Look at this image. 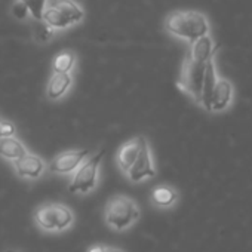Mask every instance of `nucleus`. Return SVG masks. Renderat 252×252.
Wrapping results in <instances>:
<instances>
[{
	"instance_id": "1a4fd4ad",
	"label": "nucleus",
	"mask_w": 252,
	"mask_h": 252,
	"mask_svg": "<svg viewBox=\"0 0 252 252\" xmlns=\"http://www.w3.org/2000/svg\"><path fill=\"white\" fill-rule=\"evenodd\" d=\"M14 163V171L15 174L23 178V180H30V181H34V180H39L45 171H46V162L37 156V155H33V153H27L24 155L23 158H20L18 160L12 162Z\"/></svg>"
},
{
	"instance_id": "dca6fc26",
	"label": "nucleus",
	"mask_w": 252,
	"mask_h": 252,
	"mask_svg": "<svg viewBox=\"0 0 252 252\" xmlns=\"http://www.w3.org/2000/svg\"><path fill=\"white\" fill-rule=\"evenodd\" d=\"M77 57L73 51H63L54 60L51 70L52 73H71L76 67Z\"/></svg>"
},
{
	"instance_id": "a211bd4d",
	"label": "nucleus",
	"mask_w": 252,
	"mask_h": 252,
	"mask_svg": "<svg viewBox=\"0 0 252 252\" xmlns=\"http://www.w3.org/2000/svg\"><path fill=\"white\" fill-rule=\"evenodd\" d=\"M20 2H23L29 11H30V17L33 20H42L43 17V12L49 3V0H20Z\"/></svg>"
},
{
	"instance_id": "4be33fe9",
	"label": "nucleus",
	"mask_w": 252,
	"mask_h": 252,
	"mask_svg": "<svg viewBox=\"0 0 252 252\" xmlns=\"http://www.w3.org/2000/svg\"><path fill=\"white\" fill-rule=\"evenodd\" d=\"M107 252H125V251L116 246H107Z\"/></svg>"
},
{
	"instance_id": "f257e3e1",
	"label": "nucleus",
	"mask_w": 252,
	"mask_h": 252,
	"mask_svg": "<svg viewBox=\"0 0 252 252\" xmlns=\"http://www.w3.org/2000/svg\"><path fill=\"white\" fill-rule=\"evenodd\" d=\"M217 49H220V48L217 45H214L212 37L209 34H206V36L197 39L196 42H193L191 45H189V51L183 61L177 88L183 94L190 96L197 105L200 104L206 63H208L209 57Z\"/></svg>"
},
{
	"instance_id": "423d86ee",
	"label": "nucleus",
	"mask_w": 252,
	"mask_h": 252,
	"mask_svg": "<svg viewBox=\"0 0 252 252\" xmlns=\"http://www.w3.org/2000/svg\"><path fill=\"white\" fill-rule=\"evenodd\" d=\"M105 150H99L96 155L88 158L82 162V165L71 174L73 178L70 181L68 190L74 194H89L98 186L99 166L104 159Z\"/></svg>"
},
{
	"instance_id": "4468645a",
	"label": "nucleus",
	"mask_w": 252,
	"mask_h": 252,
	"mask_svg": "<svg viewBox=\"0 0 252 252\" xmlns=\"http://www.w3.org/2000/svg\"><path fill=\"white\" fill-rule=\"evenodd\" d=\"M218 49L209 57L205 68V77H203V86H202V95H200V107L209 111V101H211V94L214 91V86L218 79V71H217V64H215V55Z\"/></svg>"
},
{
	"instance_id": "f3484780",
	"label": "nucleus",
	"mask_w": 252,
	"mask_h": 252,
	"mask_svg": "<svg viewBox=\"0 0 252 252\" xmlns=\"http://www.w3.org/2000/svg\"><path fill=\"white\" fill-rule=\"evenodd\" d=\"M55 30L52 27H49L43 20H34L33 24V37L36 42L39 43H46L49 40H52L55 37Z\"/></svg>"
},
{
	"instance_id": "39448f33",
	"label": "nucleus",
	"mask_w": 252,
	"mask_h": 252,
	"mask_svg": "<svg viewBox=\"0 0 252 252\" xmlns=\"http://www.w3.org/2000/svg\"><path fill=\"white\" fill-rule=\"evenodd\" d=\"M42 20L55 32H64L85 20V9L76 0H54L48 3Z\"/></svg>"
},
{
	"instance_id": "20e7f679",
	"label": "nucleus",
	"mask_w": 252,
	"mask_h": 252,
	"mask_svg": "<svg viewBox=\"0 0 252 252\" xmlns=\"http://www.w3.org/2000/svg\"><path fill=\"white\" fill-rule=\"evenodd\" d=\"M34 224L45 233H63L73 227L76 215L64 203H43L33 214Z\"/></svg>"
},
{
	"instance_id": "7ed1b4c3",
	"label": "nucleus",
	"mask_w": 252,
	"mask_h": 252,
	"mask_svg": "<svg viewBox=\"0 0 252 252\" xmlns=\"http://www.w3.org/2000/svg\"><path fill=\"white\" fill-rule=\"evenodd\" d=\"M141 218V209L135 199L126 194H114L104 206V221L114 231H125L134 227Z\"/></svg>"
},
{
	"instance_id": "f03ea898",
	"label": "nucleus",
	"mask_w": 252,
	"mask_h": 252,
	"mask_svg": "<svg viewBox=\"0 0 252 252\" xmlns=\"http://www.w3.org/2000/svg\"><path fill=\"white\" fill-rule=\"evenodd\" d=\"M165 30L172 37L191 45L197 39L211 33V26L205 14L194 9H181L168 14L165 18Z\"/></svg>"
},
{
	"instance_id": "f8f14e48",
	"label": "nucleus",
	"mask_w": 252,
	"mask_h": 252,
	"mask_svg": "<svg viewBox=\"0 0 252 252\" xmlns=\"http://www.w3.org/2000/svg\"><path fill=\"white\" fill-rule=\"evenodd\" d=\"M71 73H52L46 85V98L51 101H60L73 86Z\"/></svg>"
},
{
	"instance_id": "6ab92c4d",
	"label": "nucleus",
	"mask_w": 252,
	"mask_h": 252,
	"mask_svg": "<svg viewBox=\"0 0 252 252\" xmlns=\"http://www.w3.org/2000/svg\"><path fill=\"white\" fill-rule=\"evenodd\" d=\"M11 12H12V15H14L17 20H20V21H24V20H27V18L30 17L29 8H27L23 2H20V0H15V3L12 5Z\"/></svg>"
},
{
	"instance_id": "5701e85b",
	"label": "nucleus",
	"mask_w": 252,
	"mask_h": 252,
	"mask_svg": "<svg viewBox=\"0 0 252 252\" xmlns=\"http://www.w3.org/2000/svg\"><path fill=\"white\" fill-rule=\"evenodd\" d=\"M6 252H18V251H15V249H8Z\"/></svg>"
},
{
	"instance_id": "ddd939ff",
	"label": "nucleus",
	"mask_w": 252,
	"mask_h": 252,
	"mask_svg": "<svg viewBox=\"0 0 252 252\" xmlns=\"http://www.w3.org/2000/svg\"><path fill=\"white\" fill-rule=\"evenodd\" d=\"M180 193L169 184L156 186L150 193V203L156 209H171L177 205Z\"/></svg>"
},
{
	"instance_id": "9b49d317",
	"label": "nucleus",
	"mask_w": 252,
	"mask_h": 252,
	"mask_svg": "<svg viewBox=\"0 0 252 252\" xmlns=\"http://www.w3.org/2000/svg\"><path fill=\"white\" fill-rule=\"evenodd\" d=\"M146 137L143 135H138L132 140H128L125 144L120 146V149L117 150V155H116V163H117V168L126 174L128 169L132 166L134 160L137 159L138 153H140V149H141V144L144 141Z\"/></svg>"
},
{
	"instance_id": "aec40b11",
	"label": "nucleus",
	"mask_w": 252,
	"mask_h": 252,
	"mask_svg": "<svg viewBox=\"0 0 252 252\" xmlns=\"http://www.w3.org/2000/svg\"><path fill=\"white\" fill-rule=\"evenodd\" d=\"M15 131H17V128L11 120L0 117V138L15 135Z\"/></svg>"
},
{
	"instance_id": "6e6552de",
	"label": "nucleus",
	"mask_w": 252,
	"mask_h": 252,
	"mask_svg": "<svg viewBox=\"0 0 252 252\" xmlns=\"http://www.w3.org/2000/svg\"><path fill=\"white\" fill-rule=\"evenodd\" d=\"M89 156L88 149H73L58 153L49 163V171L55 175H71Z\"/></svg>"
},
{
	"instance_id": "0eeeda50",
	"label": "nucleus",
	"mask_w": 252,
	"mask_h": 252,
	"mask_svg": "<svg viewBox=\"0 0 252 252\" xmlns=\"http://www.w3.org/2000/svg\"><path fill=\"white\" fill-rule=\"evenodd\" d=\"M125 175L128 177V180L134 184H138V183H143L146 180L156 177V165H155V159H153V152H152V147H150L147 138H144L137 159L134 160L132 166L128 169V172Z\"/></svg>"
},
{
	"instance_id": "2eb2a0df",
	"label": "nucleus",
	"mask_w": 252,
	"mask_h": 252,
	"mask_svg": "<svg viewBox=\"0 0 252 252\" xmlns=\"http://www.w3.org/2000/svg\"><path fill=\"white\" fill-rule=\"evenodd\" d=\"M27 153H29V150H27L26 144H23V141L18 140L15 135L0 138V158L2 159L15 162Z\"/></svg>"
},
{
	"instance_id": "412c9836",
	"label": "nucleus",
	"mask_w": 252,
	"mask_h": 252,
	"mask_svg": "<svg viewBox=\"0 0 252 252\" xmlns=\"http://www.w3.org/2000/svg\"><path fill=\"white\" fill-rule=\"evenodd\" d=\"M86 252H107V246L102 243H94L88 248Z\"/></svg>"
},
{
	"instance_id": "9d476101",
	"label": "nucleus",
	"mask_w": 252,
	"mask_h": 252,
	"mask_svg": "<svg viewBox=\"0 0 252 252\" xmlns=\"http://www.w3.org/2000/svg\"><path fill=\"white\" fill-rule=\"evenodd\" d=\"M233 96H234V88H233L231 82L225 77L218 76L214 91L211 94L209 111L221 113V111L227 110L233 102Z\"/></svg>"
}]
</instances>
